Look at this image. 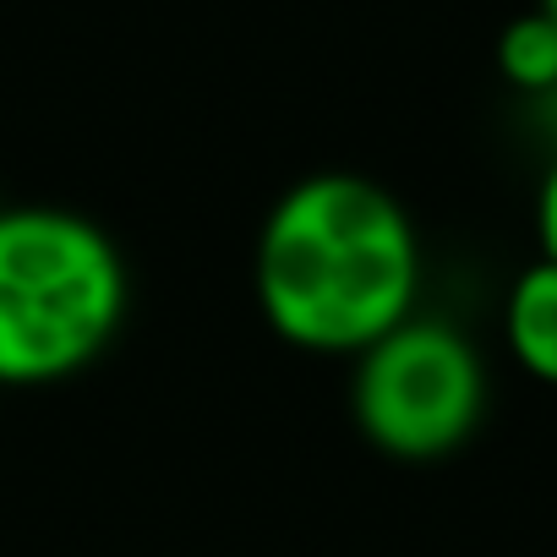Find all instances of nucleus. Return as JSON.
Here are the masks:
<instances>
[{
  "mask_svg": "<svg viewBox=\"0 0 557 557\" xmlns=\"http://www.w3.org/2000/svg\"><path fill=\"white\" fill-rule=\"evenodd\" d=\"M251 285L285 345L361 356L410 318L421 240L388 186L356 170H318L268 208Z\"/></svg>",
  "mask_w": 557,
  "mask_h": 557,
  "instance_id": "1",
  "label": "nucleus"
},
{
  "mask_svg": "<svg viewBox=\"0 0 557 557\" xmlns=\"http://www.w3.org/2000/svg\"><path fill=\"white\" fill-rule=\"evenodd\" d=\"M126 296V257L88 213L0 208V383L39 388L99 361Z\"/></svg>",
  "mask_w": 557,
  "mask_h": 557,
  "instance_id": "2",
  "label": "nucleus"
},
{
  "mask_svg": "<svg viewBox=\"0 0 557 557\" xmlns=\"http://www.w3.org/2000/svg\"><path fill=\"white\" fill-rule=\"evenodd\" d=\"M350 416L388 459H443L486 416V361L443 318H405L356 356Z\"/></svg>",
  "mask_w": 557,
  "mask_h": 557,
  "instance_id": "3",
  "label": "nucleus"
},
{
  "mask_svg": "<svg viewBox=\"0 0 557 557\" xmlns=\"http://www.w3.org/2000/svg\"><path fill=\"white\" fill-rule=\"evenodd\" d=\"M503 339L535 383L557 388V262L541 257L513 278L503 301Z\"/></svg>",
  "mask_w": 557,
  "mask_h": 557,
  "instance_id": "4",
  "label": "nucleus"
},
{
  "mask_svg": "<svg viewBox=\"0 0 557 557\" xmlns=\"http://www.w3.org/2000/svg\"><path fill=\"white\" fill-rule=\"evenodd\" d=\"M497 72L519 94H552L557 88V23L541 7L513 17L497 34Z\"/></svg>",
  "mask_w": 557,
  "mask_h": 557,
  "instance_id": "5",
  "label": "nucleus"
},
{
  "mask_svg": "<svg viewBox=\"0 0 557 557\" xmlns=\"http://www.w3.org/2000/svg\"><path fill=\"white\" fill-rule=\"evenodd\" d=\"M535 235H541V257L557 262V159L546 164L541 191H535Z\"/></svg>",
  "mask_w": 557,
  "mask_h": 557,
  "instance_id": "6",
  "label": "nucleus"
},
{
  "mask_svg": "<svg viewBox=\"0 0 557 557\" xmlns=\"http://www.w3.org/2000/svg\"><path fill=\"white\" fill-rule=\"evenodd\" d=\"M541 12H546V17L557 23V0H541Z\"/></svg>",
  "mask_w": 557,
  "mask_h": 557,
  "instance_id": "7",
  "label": "nucleus"
}]
</instances>
